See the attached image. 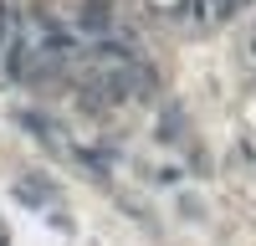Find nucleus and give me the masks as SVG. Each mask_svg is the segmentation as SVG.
<instances>
[{
    "label": "nucleus",
    "instance_id": "f257e3e1",
    "mask_svg": "<svg viewBox=\"0 0 256 246\" xmlns=\"http://www.w3.org/2000/svg\"><path fill=\"white\" fill-rule=\"evenodd\" d=\"M77 20H82V31H113V10L102 6V0H88Z\"/></svg>",
    "mask_w": 256,
    "mask_h": 246
},
{
    "label": "nucleus",
    "instance_id": "f03ea898",
    "mask_svg": "<svg viewBox=\"0 0 256 246\" xmlns=\"http://www.w3.org/2000/svg\"><path fill=\"white\" fill-rule=\"evenodd\" d=\"M16 195H20V200H31V205L52 200V190H46V184H41V180H20V184H16Z\"/></svg>",
    "mask_w": 256,
    "mask_h": 246
},
{
    "label": "nucleus",
    "instance_id": "7ed1b4c3",
    "mask_svg": "<svg viewBox=\"0 0 256 246\" xmlns=\"http://www.w3.org/2000/svg\"><path fill=\"white\" fill-rule=\"evenodd\" d=\"M236 10V0H216V16H230Z\"/></svg>",
    "mask_w": 256,
    "mask_h": 246
}]
</instances>
